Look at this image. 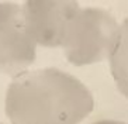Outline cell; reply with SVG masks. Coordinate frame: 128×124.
<instances>
[{
	"label": "cell",
	"mask_w": 128,
	"mask_h": 124,
	"mask_svg": "<svg viewBox=\"0 0 128 124\" xmlns=\"http://www.w3.org/2000/svg\"><path fill=\"white\" fill-rule=\"evenodd\" d=\"M93 107L90 90L56 68L20 73L6 93V114L12 124H79Z\"/></svg>",
	"instance_id": "cell-1"
},
{
	"label": "cell",
	"mask_w": 128,
	"mask_h": 124,
	"mask_svg": "<svg viewBox=\"0 0 128 124\" xmlns=\"http://www.w3.org/2000/svg\"><path fill=\"white\" fill-rule=\"evenodd\" d=\"M120 33V24L108 11L86 7L69 21L62 44L66 59L76 66L108 59Z\"/></svg>",
	"instance_id": "cell-2"
},
{
	"label": "cell",
	"mask_w": 128,
	"mask_h": 124,
	"mask_svg": "<svg viewBox=\"0 0 128 124\" xmlns=\"http://www.w3.org/2000/svg\"><path fill=\"white\" fill-rule=\"evenodd\" d=\"M37 44L30 37L23 6L0 3V73L18 76L35 61Z\"/></svg>",
	"instance_id": "cell-3"
},
{
	"label": "cell",
	"mask_w": 128,
	"mask_h": 124,
	"mask_svg": "<svg viewBox=\"0 0 128 124\" xmlns=\"http://www.w3.org/2000/svg\"><path fill=\"white\" fill-rule=\"evenodd\" d=\"M80 10L78 2L30 0L23 4L27 31L35 44L62 47L69 21Z\"/></svg>",
	"instance_id": "cell-4"
},
{
	"label": "cell",
	"mask_w": 128,
	"mask_h": 124,
	"mask_svg": "<svg viewBox=\"0 0 128 124\" xmlns=\"http://www.w3.org/2000/svg\"><path fill=\"white\" fill-rule=\"evenodd\" d=\"M108 61L117 87L125 97H128V19L120 24L118 38Z\"/></svg>",
	"instance_id": "cell-5"
},
{
	"label": "cell",
	"mask_w": 128,
	"mask_h": 124,
	"mask_svg": "<svg viewBox=\"0 0 128 124\" xmlns=\"http://www.w3.org/2000/svg\"><path fill=\"white\" fill-rule=\"evenodd\" d=\"M93 124H128L124 123V121H118V120H98Z\"/></svg>",
	"instance_id": "cell-6"
},
{
	"label": "cell",
	"mask_w": 128,
	"mask_h": 124,
	"mask_svg": "<svg viewBox=\"0 0 128 124\" xmlns=\"http://www.w3.org/2000/svg\"><path fill=\"white\" fill-rule=\"evenodd\" d=\"M0 124H2V123H0Z\"/></svg>",
	"instance_id": "cell-7"
}]
</instances>
